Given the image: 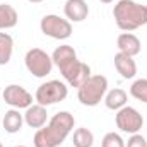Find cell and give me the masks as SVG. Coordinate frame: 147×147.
<instances>
[{
    "label": "cell",
    "mask_w": 147,
    "mask_h": 147,
    "mask_svg": "<svg viewBox=\"0 0 147 147\" xmlns=\"http://www.w3.org/2000/svg\"><path fill=\"white\" fill-rule=\"evenodd\" d=\"M105 105L108 110H113V111H118L121 110L123 106H127V101H128V94L125 89L121 87H115V89H110L105 96Z\"/></svg>",
    "instance_id": "obj_16"
},
{
    "label": "cell",
    "mask_w": 147,
    "mask_h": 147,
    "mask_svg": "<svg viewBox=\"0 0 147 147\" xmlns=\"http://www.w3.org/2000/svg\"><path fill=\"white\" fill-rule=\"evenodd\" d=\"M99 2H101V3H113L115 0H99Z\"/></svg>",
    "instance_id": "obj_23"
},
{
    "label": "cell",
    "mask_w": 147,
    "mask_h": 147,
    "mask_svg": "<svg viewBox=\"0 0 147 147\" xmlns=\"http://www.w3.org/2000/svg\"><path fill=\"white\" fill-rule=\"evenodd\" d=\"M39 29L45 36L58 39V41L72 36V22L57 14H46L39 21Z\"/></svg>",
    "instance_id": "obj_6"
},
{
    "label": "cell",
    "mask_w": 147,
    "mask_h": 147,
    "mask_svg": "<svg viewBox=\"0 0 147 147\" xmlns=\"http://www.w3.org/2000/svg\"><path fill=\"white\" fill-rule=\"evenodd\" d=\"M72 144L74 147H92L94 146V134L86 127H79L74 130Z\"/></svg>",
    "instance_id": "obj_18"
},
{
    "label": "cell",
    "mask_w": 147,
    "mask_h": 147,
    "mask_svg": "<svg viewBox=\"0 0 147 147\" xmlns=\"http://www.w3.org/2000/svg\"><path fill=\"white\" fill-rule=\"evenodd\" d=\"M2 98L5 105L16 110H26L33 105V94L19 84H9L2 92Z\"/></svg>",
    "instance_id": "obj_8"
},
{
    "label": "cell",
    "mask_w": 147,
    "mask_h": 147,
    "mask_svg": "<svg viewBox=\"0 0 147 147\" xmlns=\"http://www.w3.org/2000/svg\"><path fill=\"white\" fill-rule=\"evenodd\" d=\"M108 92V79L105 75H91L79 89H77V99L82 106H98Z\"/></svg>",
    "instance_id": "obj_3"
},
{
    "label": "cell",
    "mask_w": 147,
    "mask_h": 147,
    "mask_svg": "<svg viewBox=\"0 0 147 147\" xmlns=\"http://www.w3.org/2000/svg\"><path fill=\"white\" fill-rule=\"evenodd\" d=\"M14 53V39L9 33H0V65H7Z\"/></svg>",
    "instance_id": "obj_19"
},
{
    "label": "cell",
    "mask_w": 147,
    "mask_h": 147,
    "mask_svg": "<svg viewBox=\"0 0 147 147\" xmlns=\"http://www.w3.org/2000/svg\"><path fill=\"white\" fill-rule=\"evenodd\" d=\"M101 147H125V140L121 139L120 134L116 132H108L103 140H101Z\"/></svg>",
    "instance_id": "obj_21"
},
{
    "label": "cell",
    "mask_w": 147,
    "mask_h": 147,
    "mask_svg": "<svg viewBox=\"0 0 147 147\" xmlns=\"http://www.w3.org/2000/svg\"><path fill=\"white\" fill-rule=\"evenodd\" d=\"M63 14L70 22H82L89 16V5L86 0H67L63 5Z\"/></svg>",
    "instance_id": "obj_10"
},
{
    "label": "cell",
    "mask_w": 147,
    "mask_h": 147,
    "mask_svg": "<svg viewBox=\"0 0 147 147\" xmlns=\"http://www.w3.org/2000/svg\"><path fill=\"white\" fill-rule=\"evenodd\" d=\"M74 125L75 118L70 111H58L45 127L36 130L33 144L34 147H60L74 130Z\"/></svg>",
    "instance_id": "obj_1"
},
{
    "label": "cell",
    "mask_w": 147,
    "mask_h": 147,
    "mask_svg": "<svg viewBox=\"0 0 147 147\" xmlns=\"http://www.w3.org/2000/svg\"><path fill=\"white\" fill-rule=\"evenodd\" d=\"M69 96V86L62 80L51 79L43 82L41 86H38L36 92H34V101L41 106H51L57 103L65 101V98Z\"/></svg>",
    "instance_id": "obj_4"
},
{
    "label": "cell",
    "mask_w": 147,
    "mask_h": 147,
    "mask_svg": "<svg viewBox=\"0 0 147 147\" xmlns=\"http://www.w3.org/2000/svg\"><path fill=\"white\" fill-rule=\"evenodd\" d=\"M19 22V14L10 3H0V31L12 29Z\"/></svg>",
    "instance_id": "obj_17"
},
{
    "label": "cell",
    "mask_w": 147,
    "mask_h": 147,
    "mask_svg": "<svg viewBox=\"0 0 147 147\" xmlns=\"http://www.w3.org/2000/svg\"><path fill=\"white\" fill-rule=\"evenodd\" d=\"M48 121V110L46 106H41V105H31L29 108H26L24 113V123L31 128H41L45 127Z\"/></svg>",
    "instance_id": "obj_13"
},
{
    "label": "cell",
    "mask_w": 147,
    "mask_h": 147,
    "mask_svg": "<svg viewBox=\"0 0 147 147\" xmlns=\"http://www.w3.org/2000/svg\"><path fill=\"white\" fill-rule=\"evenodd\" d=\"M16 147H26V146H16Z\"/></svg>",
    "instance_id": "obj_25"
},
{
    "label": "cell",
    "mask_w": 147,
    "mask_h": 147,
    "mask_svg": "<svg viewBox=\"0 0 147 147\" xmlns=\"http://www.w3.org/2000/svg\"><path fill=\"white\" fill-rule=\"evenodd\" d=\"M113 17L123 33H132L147 24V5L135 0H118L113 7Z\"/></svg>",
    "instance_id": "obj_2"
},
{
    "label": "cell",
    "mask_w": 147,
    "mask_h": 147,
    "mask_svg": "<svg viewBox=\"0 0 147 147\" xmlns=\"http://www.w3.org/2000/svg\"><path fill=\"white\" fill-rule=\"evenodd\" d=\"M125 147H147V140H146L144 135L134 134V135H130V139L125 142Z\"/></svg>",
    "instance_id": "obj_22"
},
{
    "label": "cell",
    "mask_w": 147,
    "mask_h": 147,
    "mask_svg": "<svg viewBox=\"0 0 147 147\" xmlns=\"http://www.w3.org/2000/svg\"><path fill=\"white\" fill-rule=\"evenodd\" d=\"M115 123L120 128V132L123 134H139L144 127V116L140 115V111L134 106H123L121 110L116 111L115 115Z\"/></svg>",
    "instance_id": "obj_7"
},
{
    "label": "cell",
    "mask_w": 147,
    "mask_h": 147,
    "mask_svg": "<svg viewBox=\"0 0 147 147\" xmlns=\"http://www.w3.org/2000/svg\"><path fill=\"white\" fill-rule=\"evenodd\" d=\"M24 65L28 69V72L34 75L38 79H43L46 75H50L53 70V60L51 55H48L45 50L41 48H31L28 50L26 57H24Z\"/></svg>",
    "instance_id": "obj_5"
},
{
    "label": "cell",
    "mask_w": 147,
    "mask_h": 147,
    "mask_svg": "<svg viewBox=\"0 0 147 147\" xmlns=\"http://www.w3.org/2000/svg\"><path fill=\"white\" fill-rule=\"evenodd\" d=\"M113 62H115V69H116V72L120 74L121 79L130 80V79H134V77L137 75V63H135L134 57H128V55L118 51V53L115 55Z\"/></svg>",
    "instance_id": "obj_12"
},
{
    "label": "cell",
    "mask_w": 147,
    "mask_h": 147,
    "mask_svg": "<svg viewBox=\"0 0 147 147\" xmlns=\"http://www.w3.org/2000/svg\"><path fill=\"white\" fill-rule=\"evenodd\" d=\"M0 147H3V146H2V142H0Z\"/></svg>",
    "instance_id": "obj_26"
},
{
    "label": "cell",
    "mask_w": 147,
    "mask_h": 147,
    "mask_svg": "<svg viewBox=\"0 0 147 147\" xmlns=\"http://www.w3.org/2000/svg\"><path fill=\"white\" fill-rule=\"evenodd\" d=\"M28 2H31V3H39V2H43V0H28Z\"/></svg>",
    "instance_id": "obj_24"
},
{
    "label": "cell",
    "mask_w": 147,
    "mask_h": 147,
    "mask_svg": "<svg viewBox=\"0 0 147 147\" xmlns=\"http://www.w3.org/2000/svg\"><path fill=\"white\" fill-rule=\"evenodd\" d=\"M60 74H62V77L65 79L67 86L79 89V87L91 77V67L77 58V60L72 62L70 65H67L65 69H62Z\"/></svg>",
    "instance_id": "obj_9"
},
{
    "label": "cell",
    "mask_w": 147,
    "mask_h": 147,
    "mask_svg": "<svg viewBox=\"0 0 147 147\" xmlns=\"http://www.w3.org/2000/svg\"><path fill=\"white\" fill-rule=\"evenodd\" d=\"M130 96L140 103L147 105V79H137L130 86Z\"/></svg>",
    "instance_id": "obj_20"
},
{
    "label": "cell",
    "mask_w": 147,
    "mask_h": 147,
    "mask_svg": "<svg viewBox=\"0 0 147 147\" xmlns=\"http://www.w3.org/2000/svg\"><path fill=\"white\" fill-rule=\"evenodd\" d=\"M51 60H53V65H57L58 70H62L77 60V53H75L74 46H70V45H60L51 53Z\"/></svg>",
    "instance_id": "obj_14"
},
{
    "label": "cell",
    "mask_w": 147,
    "mask_h": 147,
    "mask_svg": "<svg viewBox=\"0 0 147 147\" xmlns=\"http://www.w3.org/2000/svg\"><path fill=\"white\" fill-rule=\"evenodd\" d=\"M116 46L120 53H125L128 57H137L142 51V43L134 33H121L116 38Z\"/></svg>",
    "instance_id": "obj_11"
},
{
    "label": "cell",
    "mask_w": 147,
    "mask_h": 147,
    "mask_svg": "<svg viewBox=\"0 0 147 147\" xmlns=\"http://www.w3.org/2000/svg\"><path fill=\"white\" fill-rule=\"evenodd\" d=\"M22 125H24V115L16 108H10L3 113V118H2V127L7 134H17L22 130Z\"/></svg>",
    "instance_id": "obj_15"
}]
</instances>
